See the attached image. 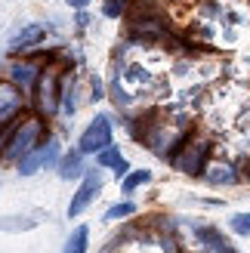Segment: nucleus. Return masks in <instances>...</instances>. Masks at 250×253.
I'll return each instance as SVG.
<instances>
[{
    "label": "nucleus",
    "mask_w": 250,
    "mask_h": 253,
    "mask_svg": "<svg viewBox=\"0 0 250 253\" xmlns=\"http://www.w3.org/2000/svg\"><path fill=\"white\" fill-rule=\"evenodd\" d=\"M41 133H43V124L37 121V118L22 121L16 130H12V139H9V145H6V151H3V158L22 161L25 155H31V151L37 148V139H41Z\"/></svg>",
    "instance_id": "1"
},
{
    "label": "nucleus",
    "mask_w": 250,
    "mask_h": 253,
    "mask_svg": "<svg viewBox=\"0 0 250 253\" xmlns=\"http://www.w3.org/2000/svg\"><path fill=\"white\" fill-rule=\"evenodd\" d=\"M59 96H62V81H59V74H56V71L37 74V81H34V102H37V108H41L46 118L56 115Z\"/></svg>",
    "instance_id": "2"
},
{
    "label": "nucleus",
    "mask_w": 250,
    "mask_h": 253,
    "mask_svg": "<svg viewBox=\"0 0 250 253\" xmlns=\"http://www.w3.org/2000/svg\"><path fill=\"white\" fill-rule=\"evenodd\" d=\"M111 145V118L108 115H96L93 124L83 130L81 136V151L83 155H99L102 148Z\"/></svg>",
    "instance_id": "3"
},
{
    "label": "nucleus",
    "mask_w": 250,
    "mask_h": 253,
    "mask_svg": "<svg viewBox=\"0 0 250 253\" xmlns=\"http://www.w3.org/2000/svg\"><path fill=\"white\" fill-rule=\"evenodd\" d=\"M207 155H210V145L207 142H192V145H185L182 142V151L176 158H173V167L176 170H182V173H201L204 170V161H207Z\"/></svg>",
    "instance_id": "4"
},
{
    "label": "nucleus",
    "mask_w": 250,
    "mask_h": 253,
    "mask_svg": "<svg viewBox=\"0 0 250 253\" xmlns=\"http://www.w3.org/2000/svg\"><path fill=\"white\" fill-rule=\"evenodd\" d=\"M99 188H102V176H99L96 170H90V173L83 176V182H81V188H78V195H74V201H71L68 216H81V213H83V210L96 201Z\"/></svg>",
    "instance_id": "5"
},
{
    "label": "nucleus",
    "mask_w": 250,
    "mask_h": 253,
    "mask_svg": "<svg viewBox=\"0 0 250 253\" xmlns=\"http://www.w3.org/2000/svg\"><path fill=\"white\" fill-rule=\"evenodd\" d=\"M56 158V142L49 139V142H43V145H37L31 155H25L22 161H19V173L22 176H34L37 170H43L49 161Z\"/></svg>",
    "instance_id": "6"
},
{
    "label": "nucleus",
    "mask_w": 250,
    "mask_h": 253,
    "mask_svg": "<svg viewBox=\"0 0 250 253\" xmlns=\"http://www.w3.org/2000/svg\"><path fill=\"white\" fill-rule=\"evenodd\" d=\"M19 105H22V99H19L16 86H12V84H0V126L16 115Z\"/></svg>",
    "instance_id": "7"
},
{
    "label": "nucleus",
    "mask_w": 250,
    "mask_h": 253,
    "mask_svg": "<svg viewBox=\"0 0 250 253\" xmlns=\"http://www.w3.org/2000/svg\"><path fill=\"white\" fill-rule=\"evenodd\" d=\"M43 41V25H28V28H22L16 37L9 41V49L12 53H22V49H31Z\"/></svg>",
    "instance_id": "8"
},
{
    "label": "nucleus",
    "mask_w": 250,
    "mask_h": 253,
    "mask_svg": "<svg viewBox=\"0 0 250 253\" xmlns=\"http://www.w3.org/2000/svg\"><path fill=\"white\" fill-rule=\"evenodd\" d=\"M99 167H108V170H115V173H127V161H124V155L115 148V145H108L99 151Z\"/></svg>",
    "instance_id": "9"
},
{
    "label": "nucleus",
    "mask_w": 250,
    "mask_h": 253,
    "mask_svg": "<svg viewBox=\"0 0 250 253\" xmlns=\"http://www.w3.org/2000/svg\"><path fill=\"white\" fill-rule=\"evenodd\" d=\"M86 241H90V229H86V225H78V229L68 235L62 253H86Z\"/></svg>",
    "instance_id": "10"
},
{
    "label": "nucleus",
    "mask_w": 250,
    "mask_h": 253,
    "mask_svg": "<svg viewBox=\"0 0 250 253\" xmlns=\"http://www.w3.org/2000/svg\"><path fill=\"white\" fill-rule=\"evenodd\" d=\"M207 179L213 185H232L235 179H238V173H235L229 164H213V167L207 170Z\"/></svg>",
    "instance_id": "11"
},
{
    "label": "nucleus",
    "mask_w": 250,
    "mask_h": 253,
    "mask_svg": "<svg viewBox=\"0 0 250 253\" xmlns=\"http://www.w3.org/2000/svg\"><path fill=\"white\" fill-rule=\"evenodd\" d=\"M83 173V158L81 155H65L59 161V176L62 179H74V176Z\"/></svg>",
    "instance_id": "12"
},
{
    "label": "nucleus",
    "mask_w": 250,
    "mask_h": 253,
    "mask_svg": "<svg viewBox=\"0 0 250 253\" xmlns=\"http://www.w3.org/2000/svg\"><path fill=\"white\" fill-rule=\"evenodd\" d=\"M9 78L16 81V84H22V86H25V84H34V81H37V68L28 65V62H16V65L9 68Z\"/></svg>",
    "instance_id": "13"
},
{
    "label": "nucleus",
    "mask_w": 250,
    "mask_h": 253,
    "mask_svg": "<svg viewBox=\"0 0 250 253\" xmlns=\"http://www.w3.org/2000/svg\"><path fill=\"white\" fill-rule=\"evenodd\" d=\"M198 238H201L207 247L219 250V253H232V250L226 247V241H222V235H219V232H213V229H198Z\"/></svg>",
    "instance_id": "14"
},
{
    "label": "nucleus",
    "mask_w": 250,
    "mask_h": 253,
    "mask_svg": "<svg viewBox=\"0 0 250 253\" xmlns=\"http://www.w3.org/2000/svg\"><path fill=\"white\" fill-rule=\"evenodd\" d=\"M148 179H152V173H148V170H136V173H130L127 179L121 182V188H124V195H130V192H136V188H139V185H145Z\"/></svg>",
    "instance_id": "15"
},
{
    "label": "nucleus",
    "mask_w": 250,
    "mask_h": 253,
    "mask_svg": "<svg viewBox=\"0 0 250 253\" xmlns=\"http://www.w3.org/2000/svg\"><path fill=\"white\" fill-rule=\"evenodd\" d=\"M133 213H136V207H133L130 201H127V204H115V207H108V210H105V219L111 222V219H124V216H133Z\"/></svg>",
    "instance_id": "16"
},
{
    "label": "nucleus",
    "mask_w": 250,
    "mask_h": 253,
    "mask_svg": "<svg viewBox=\"0 0 250 253\" xmlns=\"http://www.w3.org/2000/svg\"><path fill=\"white\" fill-rule=\"evenodd\" d=\"M124 9H127V0H105V6H102V12L108 19H121Z\"/></svg>",
    "instance_id": "17"
},
{
    "label": "nucleus",
    "mask_w": 250,
    "mask_h": 253,
    "mask_svg": "<svg viewBox=\"0 0 250 253\" xmlns=\"http://www.w3.org/2000/svg\"><path fill=\"white\" fill-rule=\"evenodd\" d=\"M232 229L238 235H247L250 232V213H235V216H232Z\"/></svg>",
    "instance_id": "18"
},
{
    "label": "nucleus",
    "mask_w": 250,
    "mask_h": 253,
    "mask_svg": "<svg viewBox=\"0 0 250 253\" xmlns=\"http://www.w3.org/2000/svg\"><path fill=\"white\" fill-rule=\"evenodd\" d=\"M12 130H16V126H12L9 121H6L3 126H0V155H3V151H6V145H9V139H12Z\"/></svg>",
    "instance_id": "19"
},
{
    "label": "nucleus",
    "mask_w": 250,
    "mask_h": 253,
    "mask_svg": "<svg viewBox=\"0 0 250 253\" xmlns=\"http://www.w3.org/2000/svg\"><path fill=\"white\" fill-rule=\"evenodd\" d=\"M65 3H68V6H74V9H83L86 3H90V0H65Z\"/></svg>",
    "instance_id": "20"
}]
</instances>
